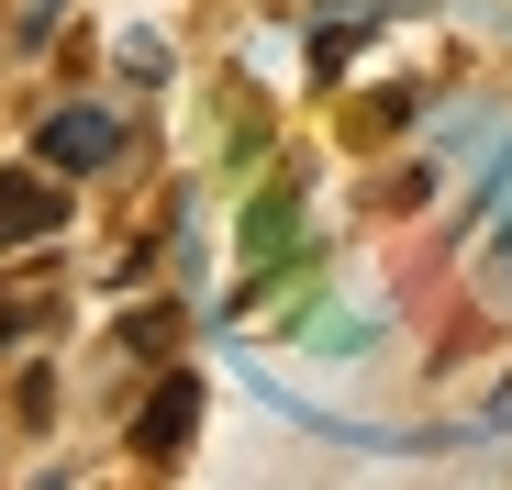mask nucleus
I'll return each instance as SVG.
<instances>
[{"label": "nucleus", "mask_w": 512, "mask_h": 490, "mask_svg": "<svg viewBox=\"0 0 512 490\" xmlns=\"http://www.w3.org/2000/svg\"><path fill=\"white\" fill-rule=\"evenodd\" d=\"M190 435H201V379H190V368H167V379L145 390V413H134V457L179 468V457H190Z\"/></svg>", "instance_id": "f03ea898"}, {"label": "nucleus", "mask_w": 512, "mask_h": 490, "mask_svg": "<svg viewBox=\"0 0 512 490\" xmlns=\"http://www.w3.org/2000/svg\"><path fill=\"white\" fill-rule=\"evenodd\" d=\"M112 145H123V134H112V112H45V123H34V156H45L56 179L112 168Z\"/></svg>", "instance_id": "7ed1b4c3"}, {"label": "nucleus", "mask_w": 512, "mask_h": 490, "mask_svg": "<svg viewBox=\"0 0 512 490\" xmlns=\"http://www.w3.org/2000/svg\"><path fill=\"white\" fill-rule=\"evenodd\" d=\"M56 323V268H0V346H34Z\"/></svg>", "instance_id": "20e7f679"}, {"label": "nucleus", "mask_w": 512, "mask_h": 490, "mask_svg": "<svg viewBox=\"0 0 512 490\" xmlns=\"http://www.w3.org/2000/svg\"><path fill=\"white\" fill-rule=\"evenodd\" d=\"M123 346H134V357H167V346H179V312H167V301H145V312L123 323Z\"/></svg>", "instance_id": "423d86ee"}, {"label": "nucleus", "mask_w": 512, "mask_h": 490, "mask_svg": "<svg viewBox=\"0 0 512 490\" xmlns=\"http://www.w3.org/2000/svg\"><path fill=\"white\" fill-rule=\"evenodd\" d=\"M379 12H390V0H379Z\"/></svg>", "instance_id": "1a4fd4ad"}, {"label": "nucleus", "mask_w": 512, "mask_h": 490, "mask_svg": "<svg viewBox=\"0 0 512 490\" xmlns=\"http://www.w3.org/2000/svg\"><path fill=\"white\" fill-rule=\"evenodd\" d=\"M112 56H123V78H145V90H156V78H167V45H156V34H123Z\"/></svg>", "instance_id": "6e6552de"}, {"label": "nucleus", "mask_w": 512, "mask_h": 490, "mask_svg": "<svg viewBox=\"0 0 512 490\" xmlns=\"http://www.w3.org/2000/svg\"><path fill=\"white\" fill-rule=\"evenodd\" d=\"M67 234V179L45 168H0V257H34V245H56Z\"/></svg>", "instance_id": "f257e3e1"}, {"label": "nucleus", "mask_w": 512, "mask_h": 490, "mask_svg": "<svg viewBox=\"0 0 512 490\" xmlns=\"http://www.w3.org/2000/svg\"><path fill=\"white\" fill-rule=\"evenodd\" d=\"M346 56H357V23H323L312 34V78H346Z\"/></svg>", "instance_id": "0eeeda50"}, {"label": "nucleus", "mask_w": 512, "mask_h": 490, "mask_svg": "<svg viewBox=\"0 0 512 490\" xmlns=\"http://www.w3.org/2000/svg\"><path fill=\"white\" fill-rule=\"evenodd\" d=\"M279 245H290V190H268L245 212V257H279Z\"/></svg>", "instance_id": "39448f33"}]
</instances>
